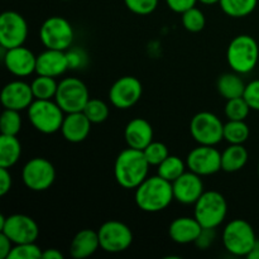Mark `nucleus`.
<instances>
[{"label": "nucleus", "instance_id": "1", "mask_svg": "<svg viewBox=\"0 0 259 259\" xmlns=\"http://www.w3.org/2000/svg\"><path fill=\"white\" fill-rule=\"evenodd\" d=\"M151 164L143 151L126 148L118 154L114 164V176L116 182L126 190H136L148 177Z\"/></svg>", "mask_w": 259, "mask_h": 259}, {"label": "nucleus", "instance_id": "2", "mask_svg": "<svg viewBox=\"0 0 259 259\" xmlns=\"http://www.w3.org/2000/svg\"><path fill=\"white\" fill-rule=\"evenodd\" d=\"M136 204L142 211L159 212L169 206L174 197L172 182L161 176L147 177L136 189Z\"/></svg>", "mask_w": 259, "mask_h": 259}, {"label": "nucleus", "instance_id": "3", "mask_svg": "<svg viewBox=\"0 0 259 259\" xmlns=\"http://www.w3.org/2000/svg\"><path fill=\"white\" fill-rule=\"evenodd\" d=\"M259 47L252 35L240 34L233 38L227 50L230 68L239 75L252 72L258 63Z\"/></svg>", "mask_w": 259, "mask_h": 259}, {"label": "nucleus", "instance_id": "4", "mask_svg": "<svg viewBox=\"0 0 259 259\" xmlns=\"http://www.w3.org/2000/svg\"><path fill=\"white\" fill-rule=\"evenodd\" d=\"M257 240L253 227L243 219L229 222L223 232V244L225 249L237 257H247Z\"/></svg>", "mask_w": 259, "mask_h": 259}, {"label": "nucleus", "instance_id": "5", "mask_svg": "<svg viewBox=\"0 0 259 259\" xmlns=\"http://www.w3.org/2000/svg\"><path fill=\"white\" fill-rule=\"evenodd\" d=\"M65 111L56 101L37 100L28 108V119L35 131L43 134H53L61 131Z\"/></svg>", "mask_w": 259, "mask_h": 259}, {"label": "nucleus", "instance_id": "6", "mask_svg": "<svg viewBox=\"0 0 259 259\" xmlns=\"http://www.w3.org/2000/svg\"><path fill=\"white\" fill-rule=\"evenodd\" d=\"M227 214V200L218 191H205L195 202L194 217L202 228L217 229L223 224Z\"/></svg>", "mask_w": 259, "mask_h": 259}, {"label": "nucleus", "instance_id": "7", "mask_svg": "<svg viewBox=\"0 0 259 259\" xmlns=\"http://www.w3.org/2000/svg\"><path fill=\"white\" fill-rule=\"evenodd\" d=\"M73 37L75 32L71 23L58 15L47 18L39 29L40 42L48 50H70Z\"/></svg>", "mask_w": 259, "mask_h": 259}, {"label": "nucleus", "instance_id": "8", "mask_svg": "<svg viewBox=\"0 0 259 259\" xmlns=\"http://www.w3.org/2000/svg\"><path fill=\"white\" fill-rule=\"evenodd\" d=\"M89 100V89L80 78L66 77L58 82L55 101L66 114L82 111Z\"/></svg>", "mask_w": 259, "mask_h": 259}, {"label": "nucleus", "instance_id": "9", "mask_svg": "<svg viewBox=\"0 0 259 259\" xmlns=\"http://www.w3.org/2000/svg\"><path fill=\"white\" fill-rule=\"evenodd\" d=\"M192 138L202 146H217L224 138V124L210 111L197 113L190 123Z\"/></svg>", "mask_w": 259, "mask_h": 259}, {"label": "nucleus", "instance_id": "10", "mask_svg": "<svg viewBox=\"0 0 259 259\" xmlns=\"http://www.w3.org/2000/svg\"><path fill=\"white\" fill-rule=\"evenodd\" d=\"M0 233L7 235L14 244L34 243L39 235L34 219L24 214H13L0 217Z\"/></svg>", "mask_w": 259, "mask_h": 259}, {"label": "nucleus", "instance_id": "11", "mask_svg": "<svg viewBox=\"0 0 259 259\" xmlns=\"http://www.w3.org/2000/svg\"><path fill=\"white\" fill-rule=\"evenodd\" d=\"M23 184L32 191H46L56 180L55 166L43 157H34L22 169Z\"/></svg>", "mask_w": 259, "mask_h": 259}, {"label": "nucleus", "instance_id": "12", "mask_svg": "<svg viewBox=\"0 0 259 259\" xmlns=\"http://www.w3.org/2000/svg\"><path fill=\"white\" fill-rule=\"evenodd\" d=\"M100 248L108 253H121L133 243L131 228L118 220L105 222L98 230Z\"/></svg>", "mask_w": 259, "mask_h": 259}, {"label": "nucleus", "instance_id": "13", "mask_svg": "<svg viewBox=\"0 0 259 259\" xmlns=\"http://www.w3.org/2000/svg\"><path fill=\"white\" fill-rule=\"evenodd\" d=\"M28 37V24L22 14L8 10L0 15V45L5 50L24 45Z\"/></svg>", "mask_w": 259, "mask_h": 259}, {"label": "nucleus", "instance_id": "14", "mask_svg": "<svg viewBox=\"0 0 259 259\" xmlns=\"http://www.w3.org/2000/svg\"><path fill=\"white\" fill-rule=\"evenodd\" d=\"M187 168L199 176H210L222 169V153L215 146H202L192 149L186 158Z\"/></svg>", "mask_w": 259, "mask_h": 259}, {"label": "nucleus", "instance_id": "15", "mask_svg": "<svg viewBox=\"0 0 259 259\" xmlns=\"http://www.w3.org/2000/svg\"><path fill=\"white\" fill-rule=\"evenodd\" d=\"M143 86L134 76H123L111 85L109 100L116 109H129L136 105L142 98Z\"/></svg>", "mask_w": 259, "mask_h": 259}, {"label": "nucleus", "instance_id": "16", "mask_svg": "<svg viewBox=\"0 0 259 259\" xmlns=\"http://www.w3.org/2000/svg\"><path fill=\"white\" fill-rule=\"evenodd\" d=\"M3 51H4V55H3L4 65L12 75L18 76V77H27L35 72L37 56H34V53L27 47L19 46L10 50L3 48Z\"/></svg>", "mask_w": 259, "mask_h": 259}, {"label": "nucleus", "instance_id": "17", "mask_svg": "<svg viewBox=\"0 0 259 259\" xmlns=\"http://www.w3.org/2000/svg\"><path fill=\"white\" fill-rule=\"evenodd\" d=\"M174 197L184 205H195V202L204 194V182L201 176L189 171L172 182Z\"/></svg>", "mask_w": 259, "mask_h": 259}, {"label": "nucleus", "instance_id": "18", "mask_svg": "<svg viewBox=\"0 0 259 259\" xmlns=\"http://www.w3.org/2000/svg\"><path fill=\"white\" fill-rule=\"evenodd\" d=\"M0 99L4 109L22 111L29 108L34 101V95L29 83L15 80L4 86Z\"/></svg>", "mask_w": 259, "mask_h": 259}, {"label": "nucleus", "instance_id": "19", "mask_svg": "<svg viewBox=\"0 0 259 259\" xmlns=\"http://www.w3.org/2000/svg\"><path fill=\"white\" fill-rule=\"evenodd\" d=\"M68 68H70V66H68L66 51L46 48L45 52L37 56V63H35L37 75L57 77V76L63 75Z\"/></svg>", "mask_w": 259, "mask_h": 259}, {"label": "nucleus", "instance_id": "20", "mask_svg": "<svg viewBox=\"0 0 259 259\" xmlns=\"http://www.w3.org/2000/svg\"><path fill=\"white\" fill-rule=\"evenodd\" d=\"M91 124L93 123L89 120L83 111L66 114L61 126V133L63 138L70 143H80L85 141L90 134Z\"/></svg>", "mask_w": 259, "mask_h": 259}, {"label": "nucleus", "instance_id": "21", "mask_svg": "<svg viewBox=\"0 0 259 259\" xmlns=\"http://www.w3.org/2000/svg\"><path fill=\"white\" fill-rule=\"evenodd\" d=\"M124 138L128 147L143 151L149 143L153 142V128L146 119H132L125 126Z\"/></svg>", "mask_w": 259, "mask_h": 259}, {"label": "nucleus", "instance_id": "22", "mask_svg": "<svg viewBox=\"0 0 259 259\" xmlns=\"http://www.w3.org/2000/svg\"><path fill=\"white\" fill-rule=\"evenodd\" d=\"M201 230L202 227L196 218L181 217L169 224L168 235L177 244H190L196 242Z\"/></svg>", "mask_w": 259, "mask_h": 259}, {"label": "nucleus", "instance_id": "23", "mask_svg": "<svg viewBox=\"0 0 259 259\" xmlns=\"http://www.w3.org/2000/svg\"><path fill=\"white\" fill-rule=\"evenodd\" d=\"M100 248L98 232L91 229H82L73 237L70 245V254L75 259L91 257Z\"/></svg>", "mask_w": 259, "mask_h": 259}, {"label": "nucleus", "instance_id": "24", "mask_svg": "<svg viewBox=\"0 0 259 259\" xmlns=\"http://www.w3.org/2000/svg\"><path fill=\"white\" fill-rule=\"evenodd\" d=\"M249 154L243 144H230L222 153V169L225 172L240 171L247 164Z\"/></svg>", "mask_w": 259, "mask_h": 259}, {"label": "nucleus", "instance_id": "25", "mask_svg": "<svg viewBox=\"0 0 259 259\" xmlns=\"http://www.w3.org/2000/svg\"><path fill=\"white\" fill-rule=\"evenodd\" d=\"M245 86L247 85H245L243 78L239 76V73L234 72V71H233V72L224 73V75L220 76V77L218 78L217 83L219 94L223 98L227 99V100L240 98V96L244 95Z\"/></svg>", "mask_w": 259, "mask_h": 259}, {"label": "nucleus", "instance_id": "26", "mask_svg": "<svg viewBox=\"0 0 259 259\" xmlns=\"http://www.w3.org/2000/svg\"><path fill=\"white\" fill-rule=\"evenodd\" d=\"M22 154V144L17 136H0V167L10 168L14 166Z\"/></svg>", "mask_w": 259, "mask_h": 259}, {"label": "nucleus", "instance_id": "27", "mask_svg": "<svg viewBox=\"0 0 259 259\" xmlns=\"http://www.w3.org/2000/svg\"><path fill=\"white\" fill-rule=\"evenodd\" d=\"M187 164L177 156H168L161 164L157 166V175L169 182H174L186 172Z\"/></svg>", "mask_w": 259, "mask_h": 259}, {"label": "nucleus", "instance_id": "28", "mask_svg": "<svg viewBox=\"0 0 259 259\" xmlns=\"http://www.w3.org/2000/svg\"><path fill=\"white\" fill-rule=\"evenodd\" d=\"M30 88L34 95V100H52L57 93L58 83L56 82L55 77L38 75V77L32 81Z\"/></svg>", "mask_w": 259, "mask_h": 259}, {"label": "nucleus", "instance_id": "29", "mask_svg": "<svg viewBox=\"0 0 259 259\" xmlns=\"http://www.w3.org/2000/svg\"><path fill=\"white\" fill-rule=\"evenodd\" d=\"M258 0H220L223 12L233 18H244L254 12Z\"/></svg>", "mask_w": 259, "mask_h": 259}, {"label": "nucleus", "instance_id": "30", "mask_svg": "<svg viewBox=\"0 0 259 259\" xmlns=\"http://www.w3.org/2000/svg\"><path fill=\"white\" fill-rule=\"evenodd\" d=\"M249 134V126L244 120H229L224 124V139L228 143L244 144Z\"/></svg>", "mask_w": 259, "mask_h": 259}, {"label": "nucleus", "instance_id": "31", "mask_svg": "<svg viewBox=\"0 0 259 259\" xmlns=\"http://www.w3.org/2000/svg\"><path fill=\"white\" fill-rule=\"evenodd\" d=\"M22 129V118L19 111L4 109L0 118V131L5 136H18Z\"/></svg>", "mask_w": 259, "mask_h": 259}, {"label": "nucleus", "instance_id": "32", "mask_svg": "<svg viewBox=\"0 0 259 259\" xmlns=\"http://www.w3.org/2000/svg\"><path fill=\"white\" fill-rule=\"evenodd\" d=\"M82 111L93 124L103 123L109 116V106L100 99L90 98Z\"/></svg>", "mask_w": 259, "mask_h": 259}, {"label": "nucleus", "instance_id": "33", "mask_svg": "<svg viewBox=\"0 0 259 259\" xmlns=\"http://www.w3.org/2000/svg\"><path fill=\"white\" fill-rule=\"evenodd\" d=\"M250 110L252 109L248 105L247 100L243 96H240V98L227 100L224 111L228 120H245Z\"/></svg>", "mask_w": 259, "mask_h": 259}, {"label": "nucleus", "instance_id": "34", "mask_svg": "<svg viewBox=\"0 0 259 259\" xmlns=\"http://www.w3.org/2000/svg\"><path fill=\"white\" fill-rule=\"evenodd\" d=\"M205 15L199 8L194 7L191 9L186 10L185 13H182V25L185 27V29L189 30L191 33H197L201 32L205 28Z\"/></svg>", "mask_w": 259, "mask_h": 259}, {"label": "nucleus", "instance_id": "35", "mask_svg": "<svg viewBox=\"0 0 259 259\" xmlns=\"http://www.w3.org/2000/svg\"><path fill=\"white\" fill-rule=\"evenodd\" d=\"M143 153L151 166H158L169 156L168 148L166 147V144L154 141L143 149Z\"/></svg>", "mask_w": 259, "mask_h": 259}, {"label": "nucleus", "instance_id": "36", "mask_svg": "<svg viewBox=\"0 0 259 259\" xmlns=\"http://www.w3.org/2000/svg\"><path fill=\"white\" fill-rule=\"evenodd\" d=\"M43 250L34 243H23L13 247L8 259H39L42 258Z\"/></svg>", "mask_w": 259, "mask_h": 259}, {"label": "nucleus", "instance_id": "37", "mask_svg": "<svg viewBox=\"0 0 259 259\" xmlns=\"http://www.w3.org/2000/svg\"><path fill=\"white\" fill-rule=\"evenodd\" d=\"M125 7L138 15H148L158 7V0H124Z\"/></svg>", "mask_w": 259, "mask_h": 259}, {"label": "nucleus", "instance_id": "38", "mask_svg": "<svg viewBox=\"0 0 259 259\" xmlns=\"http://www.w3.org/2000/svg\"><path fill=\"white\" fill-rule=\"evenodd\" d=\"M243 98L247 100L252 110L259 111V80H253L247 83Z\"/></svg>", "mask_w": 259, "mask_h": 259}, {"label": "nucleus", "instance_id": "39", "mask_svg": "<svg viewBox=\"0 0 259 259\" xmlns=\"http://www.w3.org/2000/svg\"><path fill=\"white\" fill-rule=\"evenodd\" d=\"M66 53H67L68 66H70L71 70L82 68L88 63V55H86V52L83 50L72 48V50H68Z\"/></svg>", "mask_w": 259, "mask_h": 259}, {"label": "nucleus", "instance_id": "40", "mask_svg": "<svg viewBox=\"0 0 259 259\" xmlns=\"http://www.w3.org/2000/svg\"><path fill=\"white\" fill-rule=\"evenodd\" d=\"M215 237H217L215 229H211V228H202L201 233H200L199 237H197L195 244H196V247L199 248V249L205 250L207 249V248L211 247V244L215 240Z\"/></svg>", "mask_w": 259, "mask_h": 259}, {"label": "nucleus", "instance_id": "41", "mask_svg": "<svg viewBox=\"0 0 259 259\" xmlns=\"http://www.w3.org/2000/svg\"><path fill=\"white\" fill-rule=\"evenodd\" d=\"M197 2H199V0H166L167 7H168L172 12L180 13V14H182V13H185L186 10L194 8Z\"/></svg>", "mask_w": 259, "mask_h": 259}, {"label": "nucleus", "instance_id": "42", "mask_svg": "<svg viewBox=\"0 0 259 259\" xmlns=\"http://www.w3.org/2000/svg\"><path fill=\"white\" fill-rule=\"evenodd\" d=\"M12 175H10L9 168L0 167V195L5 196L12 189Z\"/></svg>", "mask_w": 259, "mask_h": 259}, {"label": "nucleus", "instance_id": "43", "mask_svg": "<svg viewBox=\"0 0 259 259\" xmlns=\"http://www.w3.org/2000/svg\"><path fill=\"white\" fill-rule=\"evenodd\" d=\"M14 243L5 234L0 233V259H8Z\"/></svg>", "mask_w": 259, "mask_h": 259}, {"label": "nucleus", "instance_id": "44", "mask_svg": "<svg viewBox=\"0 0 259 259\" xmlns=\"http://www.w3.org/2000/svg\"><path fill=\"white\" fill-rule=\"evenodd\" d=\"M43 259H63V254L56 248H50V249L43 250L42 253Z\"/></svg>", "mask_w": 259, "mask_h": 259}, {"label": "nucleus", "instance_id": "45", "mask_svg": "<svg viewBox=\"0 0 259 259\" xmlns=\"http://www.w3.org/2000/svg\"><path fill=\"white\" fill-rule=\"evenodd\" d=\"M247 258L249 259H259V240H257V243L254 244L253 249L250 250L249 254L247 255Z\"/></svg>", "mask_w": 259, "mask_h": 259}, {"label": "nucleus", "instance_id": "46", "mask_svg": "<svg viewBox=\"0 0 259 259\" xmlns=\"http://www.w3.org/2000/svg\"><path fill=\"white\" fill-rule=\"evenodd\" d=\"M199 2L204 5H214V4H219L220 0H199Z\"/></svg>", "mask_w": 259, "mask_h": 259}, {"label": "nucleus", "instance_id": "47", "mask_svg": "<svg viewBox=\"0 0 259 259\" xmlns=\"http://www.w3.org/2000/svg\"><path fill=\"white\" fill-rule=\"evenodd\" d=\"M258 176H259V163H258Z\"/></svg>", "mask_w": 259, "mask_h": 259}, {"label": "nucleus", "instance_id": "48", "mask_svg": "<svg viewBox=\"0 0 259 259\" xmlns=\"http://www.w3.org/2000/svg\"><path fill=\"white\" fill-rule=\"evenodd\" d=\"M62 2H68V0H62Z\"/></svg>", "mask_w": 259, "mask_h": 259}]
</instances>
